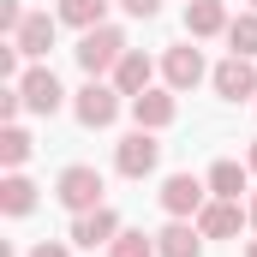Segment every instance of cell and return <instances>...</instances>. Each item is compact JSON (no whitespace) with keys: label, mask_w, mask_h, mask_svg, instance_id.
I'll use <instances>...</instances> for the list:
<instances>
[{"label":"cell","mask_w":257,"mask_h":257,"mask_svg":"<svg viewBox=\"0 0 257 257\" xmlns=\"http://www.w3.org/2000/svg\"><path fill=\"white\" fill-rule=\"evenodd\" d=\"M78 66H84V78H102V72H114V66L126 60V30H114V24H96V30H84L78 36Z\"/></svg>","instance_id":"6da1fadb"},{"label":"cell","mask_w":257,"mask_h":257,"mask_svg":"<svg viewBox=\"0 0 257 257\" xmlns=\"http://www.w3.org/2000/svg\"><path fill=\"white\" fill-rule=\"evenodd\" d=\"M102 192H108V180H102L96 168H84V162H72L60 180H54V197H60L72 215H84V209H102Z\"/></svg>","instance_id":"7a4b0ae2"},{"label":"cell","mask_w":257,"mask_h":257,"mask_svg":"<svg viewBox=\"0 0 257 257\" xmlns=\"http://www.w3.org/2000/svg\"><path fill=\"white\" fill-rule=\"evenodd\" d=\"M203 203H209V180H197V174H168L162 180V209L174 221H197Z\"/></svg>","instance_id":"3957f363"},{"label":"cell","mask_w":257,"mask_h":257,"mask_svg":"<svg viewBox=\"0 0 257 257\" xmlns=\"http://www.w3.org/2000/svg\"><path fill=\"white\" fill-rule=\"evenodd\" d=\"M72 114H78V126H90V132L114 126V114H120V90L102 84V78H90V84L72 96Z\"/></svg>","instance_id":"277c9868"},{"label":"cell","mask_w":257,"mask_h":257,"mask_svg":"<svg viewBox=\"0 0 257 257\" xmlns=\"http://www.w3.org/2000/svg\"><path fill=\"white\" fill-rule=\"evenodd\" d=\"M156 162H162V144H156V132H126L120 138V150H114V168L126 174V180H144V174H156Z\"/></svg>","instance_id":"5b68a950"},{"label":"cell","mask_w":257,"mask_h":257,"mask_svg":"<svg viewBox=\"0 0 257 257\" xmlns=\"http://www.w3.org/2000/svg\"><path fill=\"white\" fill-rule=\"evenodd\" d=\"M209 84H215L221 102H245V96H257V66L245 54H227V60L209 72Z\"/></svg>","instance_id":"8992f818"},{"label":"cell","mask_w":257,"mask_h":257,"mask_svg":"<svg viewBox=\"0 0 257 257\" xmlns=\"http://www.w3.org/2000/svg\"><path fill=\"white\" fill-rule=\"evenodd\" d=\"M18 96H24V108H30V114H60V102H66L60 78H54L48 66H30V72L18 78Z\"/></svg>","instance_id":"52a82bcc"},{"label":"cell","mask_w":257,"mask_h":257,"mask_svg":"<svg viewBox=\"0 0 257 257\" xmlns=\"http://www.w3.org/2000/svg\"><path fill=\"white\" fill-rule=\"evenodd\" d=\"M245 221H251V215L239 209V197H209L203 215H197V233H203V239H233Z\"/></svg>","instance_id":"ba28073f"},{"label":"cell","mask_w":257,"mask_h":257,"mask_svg":"<svg viewBox=\"0 0 257 257\" xmlns=\"http://www.w3.org/2000/svg\"><path fill=\"white\" fill-rule=\"evenodd\" d=\"M72 239H78L84 251H96V245L108 251V245L120 239V215H114L108 203H102V209H84V215H72Z\"/></svg>","instance_id":"9c48e42d"},{"label":"cell","mask_w":257,"mask_h":257,"mask_svg":"<svg viewBox=\"0 0 257 257\" xmlns=\"http://www.w3.org/2000/svg\"><path fill=\"white\" fill-rule=\"evenodd\" d=\"M162 78H168V90H197V84H203V54H197L192 42L168 48V54H162Z\"/></svg>","instance_id":"30bf717a"},{"label":"cell","mask_w":257,"mask_h":257,"mask_svg":"<svg viewBox=\"0 0 257 257\" xmlns=\"http://www.w3.org/2000/svg\"><path fill=\"white\" fill-rule=\"evenodd\" d=\"M174 114H180L174 90H144V96H132V120H138L144 132H162V126H174Z\"/></svg>","instance_id":"8fae6325"},{"label":"cell","mask_w":257,"mask_h":257,"mask_svg":"<svg viewBox=\"0 0 257 257\" xmlns=\"http://www.w3.org/2000/svg\"><path fill=\"white\" fill-rule=\"evenodd\" d=\"M54 24L60 18H48V12H30L18 30H12V42H18V54H30V60H42L48 48H54Z\"/></svg>","instance_id":"7c38bea8"},{"label":"cell","mask_w":257,"mask_h":257,"mask_svg":"<svg viewBox=\"0 0 257 257\" xmlns=\"http://www.w3.org/2000/svg\"><path fill=\"white\" fill-rule=\"evenodd\" d=\"M227 6L221 0H186V30L192 36H227Z\"/></svg>","instance_id":"4fadbf2b"},{"label":"cell","mask_w":257,"mask_h":257,"mask_svg":"<svg viewBox=\"0 0 257 257\" xmlns=\"http://www.w3.org/2000/svg\"><path fill=\"white\" fill-rule=\"evenodd\" d=\"M156 251H162V257H197V251H203L197 221H168V227L156 233Z\"/></svg>","instance_id":"5bb4252c"},{"label":"cell","mask_w":257,"mask_h":257,"mask_svg":"<svg viewBox=\"0 0 257 257\" xmlns=\"http://www.w3.org/2000/svg\"><path fill=\"white\" fill-rule=\"evenodd\" d=\"M150 78H156V66H150V54H138V48L114 66V90H120V96H144V90H150Z\"/></svg>","instance_id":"9a60e30c"},{"label":"cell","mask_w":257,"mask_h":257,"mask_svg":"<svg viewBox=\"0 0 257 257\" xmlns=\"http://www.w3.org/2000/svg\"><path fill=\"white\" fill-rule=\"evenodd\" d=\"M0 209H6V215H30V209H36V186H30L18 168L0 180Z\"/></svg>","instance_id":"2e32d148"},{"label":"cell","mask_w":257,"mask_h":257,"mask_svg":"<svg viewBox=\"0 0 257 257\" xmlns=\"http://www.w3.org/2000/svg\"><path fill=\"white\" fill-rule=\"evenodd\" d=\"M102 12H108V0H60V24H72V30H96L102 24Z\"/></svg>","instance_id":"e0dca14e"},{"label":"cell","mask_w":257,"mask_h":257,"mask_svg":"<svg viewBox=\"0 0 257 257\" xmlns=\"http://www.w3.org/2000/svg\"><path fill=\"white\" fill-rule=\"evenodd\" d=\"M245 174L251 168H239V162H215L209 168V197H239L245 192Z\"/></svg>","instance_id":"ac0fdd59"},{"label":"cell","mask_w":257,"mask_h":257,"mask_svg":"<svg viewBox=\"0 0 257 257\" xmlns=\"http://www.w3.org/2000/svg\"><path fill=\"white\" fill-rule=\"evenodd\" d=\"M227 48H233V54H245V60L257 54V12H239V18L227 24Z\"/></svg>","instance_id":"d6986e66"},{"label":"cell","mask_w":257,"mask_h":257,"mask_svg":"<svg viewBox=\"0 0 257 257\" xmlns=\"http://www.w3.org/2000/svg\"><path fill=\"white\" fill-rule=\"evenodd\" d=\"M108 257H162V251H156V239H150V233H138V227H120V239L108 245Z\"/></svg>","instance_id":"ffe728a7"},{"label":"cell","mask_w":257,"mask_h":257,"mask_svg":"<svg viewBox=\"0 0 257 257\" xmlns=\"http://www.w3.org/2000/svg\"><path fill=\"white\" fill-rule=\"evenodd\" d=\"M0 162H6V168H24V162H30V132H24V126H6V132H0Z\"/></svg>","instance_id":"44dd1931"},{"label":"cell","mask_w":257,"mask_h":257,"mask_svg":"<svg viewBox=\"0 0 257 257\" xmlns=\"http://www.w3.org/2000/svg\"><path fill=\"white\" fill-rule=\"evenodd\" d=\"M18 108H24V96H18V84H6V90H0V120L12 126V120H18Z\"/></svg>","instance_id":"7402d4cb"},{"label":"cell","mask_w":257,"mask_h":257,"mask_svg":"<svg viewBox=\"0 0 257 257\" xmlns=\"http://www.w3.org/2000/svg\"><path fill=\"white\" fill-rule=\"evenodd\" d=\"M24 18H30V12H24V6H18V0H0V30H18V24H24Z\"/></svg>","instance_id":"603a6c76"},{"label":"cell","mask_w":257,"mask_h":257,"mask_svg":"<svg viewBox=\"0 0 257 257\" xmlns=\"http://www.w3.org/2000/svg\"><path fill=\"white\" fill-rule=\"evenodd\" d=\"M120 6H126L132 18H156V12H162V0H120Z\"/></svg>","instance_id":"cb8c5ba5"},{"label":"cell","mask_w":257,"mask_h":257,"mask_svg":"<svg viewBox=\"0 0 257 257\" xmlns=\"http://www.w3.org/2000/svg\"><path fill=\"white\" fill-rule=\"evenodd\" d=\"M30 257H72V251H66V245H54V239H42V245H36Z\"/></svg>","instance_id":"d4e9b609"},{"label":"cell","mask_w":257,"mask_h":257,"mask_svg":"<svg viewBox=\"0 0 257 257\" xmlns=\"http://www.w3.org/2000/svg\"><path fill=\"white\" fill-rule=\"evenodd\" d=\"M245 215H251V227H257V197H251V203H245Z\"/></svg>","instance_id":"484cf974"},{"label":"cell","mask_w":257,"mask_h":257,"mask_svg":"<svg viewBox=\"0 0 257 257\" xmlns=\"http://www.w3.org/2000/svg\"><path fill=\"white\" fill-rule=\"evenodd\" d=\"M245 168H251V174H257V144H251V156H245Z\"/></svg>","instance_id":"4316f807"},{"label":"cell","mask_w":257,"mask_h":257,"mask_svg":"<svg viewBox=\"0 0 257 257\" xmlns=\"http://www.w3.org/2000/svg\"><path fill=\"white\" fill-rule=\"evenodd\" d=\"M245 257H257V239H251V245H245Z\"/></svg>","instance_id":"83f0119b"},{"label":"cell","mask_w":257,"mask_h":257,"mask_svg":"<svg viewBox=\"0 0 257 257\" xmlns=\"http://www.w3.org/2000/svg\"><path fill=\"white\" fill-rule=\"evenodd\" d=\"M251 12H257V0H251Z\"/></svg>","instance_id":"f1b7e54d"}]
</instances>
